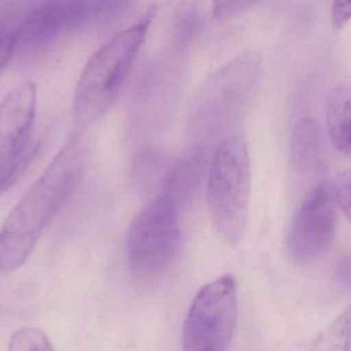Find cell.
Returning a JSON list of instances; mask_svg holds the SVG:
<instances>
[{
  "mask_svg": "<svg viewBox=\"0 0 351 351\" xmlns=\"http://www.w3.org/2000/svg\"><path fill=\"white\" fill-rule=\"evenodd\" d=\"M254 5L247 1H217L213 3V14L215 19L226 20L245 11Z\"/></svg>",
  "mask_w": 351,
  "mask_h": 351,
  "instance_id": "17",
  "label": "cell"
},
{
  "mask_svg": "<svg viewBox=\"0 0 351 351\" xmlns=\"http://www.w3.org/2000/svg\"><path fill=\"white\" fill-rule=\"evenodd\" d=\"M178 205L160 195L136 215L127 235L126 250L133 274L143 282L161 280L176 262L182 244Z\"/></svg>",
  "mask_w": 351,
  "mask_h": 351,
  "instance_id": "4",
  "label": "cell"
},
{
  "mask_svg": "<svg viewBox=\"0 0 351 351\" xmlns=\"http://www.w3.org/2000/svg\"><path fill=\"white\" fill-rule=\"evenodd\" d=\"M250 163L242 136L225 139L215 149L206 180L209 217L219 236L231 244L241 241L247 225Z\"/></svg>",
  "mask_w": 351,
  "mask_h": 351,
  "instance_id": "3",
  "label": "cell"
},
{
  "mask_svg": "<svg viewBox=\"0 0 351 351\" xmlns=\"http://www.w3.org/2000/svg\"><path fill=\"white\" fill-rule=\"evenodd\" d=\"M170 165L156 149H145L136 156L133 164V178L141 191L161 190L165 186Z\"/></svg>",
  "mask_w": 351,
  "mask_h": 351,
  "instance_id": "12",
  "label": "cell"
},
{
  "mask_svg": "<svg viewBox=\"0 0 351 351\" xmlns=\"http://www.w3.org/2000/svg\"><path fill=\"white\" fill-rule=\"evenodd\" d=\"M337 204L341 207L347 219L350 217V171L341 172L337 176L336 182L332 186Z\"/></svg>",
  "mask_w": 351,
  "mask_h": 351,
  "instance_id": "15",
  "label": "cell"
},
{
  "mask_svg": "<svg viewBox=\"0 0 351 351\" xmlns=\"http://www.w3.org/2000/svg\"><path fill=\"white\" fill-rule=\"evenodd\" d=\"M237 322V289L231 275L207 283L197 293L182 328V350L225 351Z\"/></svg>",
  "mask_w": 351,
  "mask_h": 351,
  "instance_id": "6",
  "label": "cell"
},
{
  "mask_svg": "<svg viewBox=\"0 0 351 351\" xmlns=\"http://www.w3.org/2000/svg\"><path fill=\"white\" fill-rule=\"evenodd\" d=\"M88 157L85 139L73 134L17 203L0 229V271L12 273L29 258L43 233L71 198Z\"/></svg>",
  "mask_w": 351,
  "mask_h": 351,
  "instance_id": "1",
  "label": "cell"
},
{
  "mask_svg": "<svg viewBox=\"0 0 351 351\" xmlns=\"http://www.w3.org/2000/svg\"><path fill=\"white\" fill-rule=\"evenodd\" d=\"M326 125L332 147L345 157L350 156V88L340 85L332 90L326 100Z\"/></svg>",
  "mask_w": 351,
  "mask_h": 351,
  "instance_id": "11",
  "label": "cell"
},
{
  "mask_svg": "<svg viewBox=\"0 0 351 351\" xmlns=\"http://www.w3.org/2000/svg\"><path fill=\"white\" fill-rule=\"evenodd\" d=\"M291 152L295 169L306 174H319L328 166V135L314 119L295 123L291 137Z\"/></svg>",
  "mask_w": 351,
  "mask_h": 351,
  "instance_id": "9",
  "label": "cell"
},
{
  "mask_svg": "<svg viewBox=\"0 0 351 351\" xmlns=\"http://www.w3.org/2000/svg\"><path fill=\"white\" fill-rule=\"evenodd\" d=\"M15 28L11 30H0V71H3L12 58L15 57Z\"/></svg>",
  "mask_w": 351,
  "mask_h": 351,
  "instance_id": "16",
  "label": "cell"
},
{
  "mask_svg": "<svg viewBox=\"0 0 351 351\" xmlns=\"http://www.w3.org/2000/svg\"><path fill=\"white\" fill-rule=\"evenodd\" d=\"M205 155L201 149L186 154L180 161L170 165L163 194L171 197L176 204L186 202L196 192L204 173Z\"/></svg>",
  "mask_w": 351,
  "mask_h": 351,
  "instance_id": "10",
  "label": "cell"
},
{
  "mask_svg": "<svg viewBox=\"0 0 351 351\" xmlns=\"http://www.w3.org/2000/svg\"><path fill=\"white\" fill-rule=\"evenodd\" d=\"M124 1H45L27 14L15 28V56L34 60L63 36L90 24L110 21L128 11Z\"/></svg>",
  "mask_w": 351,
  "mask_h": 351,
  "instance_id": "5",
  "label": "cell"
},
{
  "mask_svg": "<svg viewBox=\"0 0 351 351\" xmlns=\"http://www.w3.org/2000/svg\"><path fill=\"white\" fill-rule=\"evenodd\" d=\"M8 351H56L46 332L34 326H21L12 334Z\"/></svg>",
  "mask_w": 351,
  "mask_h": 351,
  "instance_id": "14",
  "label": "cell"
},
{
  "mask_svg": "<svg viewBox=\"0 0 351 351\" xmlns=\"http://www.w3.org/2000/svg\"><path fill=\"white\" fill-rule=\"evenodd\" d=\"M36 84L26 81L0 104V196L13 188L36 155Z\"/></svg>",
  "mask_w": 351,
  "mask_h": 351,
  "instance_id": "7",
  "label": "cell"
},
{
  "mask_svg": "<svg viewBox=\"0 0 351 351\" xmlns=\"http://www.w3.org/2000/svg\"><path fill=\"white\" fill-rule=\"evenodd\" d=\"M155 10L117 32L88 61L73 96V118L87 128L110 110L145 43Z\"/></svg>",
  "mask_w": 351,
  "mask_h": 351,
  "instance_id": "2",
  "label": "cell"
},
{
  "mask_svg": "<svg viewBox=\"0 0 351 351\" xmlns=\"http://www.w3.org/2000/svg\"><path fill=\"white\" fill-rule=\"evenodd\" d=\"M351 16L350 1H335L332 7V22L336 29L344 27Z\"/></svg>",
  "mask_w": 351,
  "mask_h": 351,
  "instance_id": "18",
  "label": "cell"
},
{
  "mask_svg": "<svg viewBox=\"0 0 351 351\" xmlns=\"http://www.w3.org/2000/svg\"><path fill=\"white\" fill-rule=\"evenodd\" d=\"M350 317L347 309L315 337L306 351H350Z\"/></svg>",
  "mask_w": 351,
  "mask_h": 351,
  "instance_id": "13",
  "label": "cell"
},
{
  "mask_svg": "<svg viewBox=\"0 0 351 351\" xmlns=\"http://www.w3.org/2000/svg\"><path fill=\"white\" fill-rule=\"evenodd\" d=\"M332 186H316L295 213L287 237L291 258L308 264L326 254L332 242L337 219Z\"/></svg>",
  "mask_w": 351,
  "mask_h": 351,
  "instance_id": "8",
  "label": "cell"
}]
</instances>
